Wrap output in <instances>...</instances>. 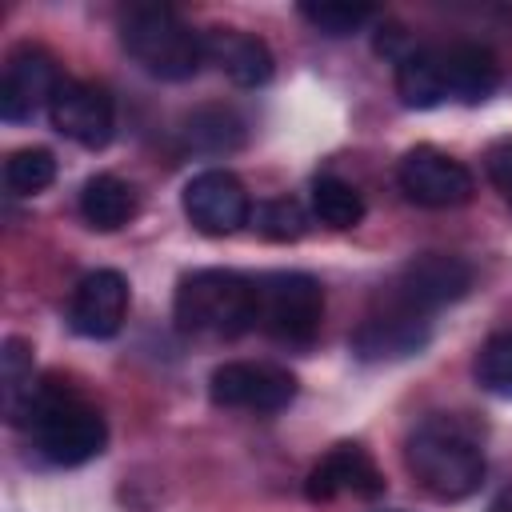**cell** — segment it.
I'll use <instances>...</instances> for the list:
<instances>
[{"label": "cell", "mask_w": 512, "mask_h": 512, "mask_svg": "<svg viewBox=\"0 0 512 512\" xmlns=\"http://www.w3.org/2000/svg\"><path fill=\"white\" fill-rule=\"evenodd\" d=\"M208 396L220 408H248V412H280L296 400V376L280 364L232 360L220 364L208 380Z\"/></svg>", "instance_id": "obj_9"}, {"label": "cell", "mask_w": 512, "mask_h": 512, "mask_svg": "<svg viewBox=\"0 0 512 512\" xmlns=\"http://www.w3.org/2000/svg\"><path fill=\"white\" fill-rule=\"evenodd\" d=\"M124 312H128V280L116 268L88 272L68 300V324L76 336H88V340L116 336L124 324Z\"/></svg>", "instance_id": "obj_15"}, {"label": "cell", "mask_w": 512, "mask_h": 512, "mask_svg": "<svg viewBox=\"0 0 512 512\" xmlns=\"http://www.w3.org/2000/svg\"><path fill=\"white\" fill-rule=\"evenodd\" d=\"M312 212L328 228H356L364 220V196L356 192V184L324 172L312 180Z\"/></svg>", "instance_id": "obj_20"}, {"label": "cell", "mask_w": 512, "mask_h": 512, "mask_svg": "<svg viewBox=\"0 0 512 512\" xmlns=\"http://www.w3.org/2000/svg\"><path fill=\"white\" fill-rule=\"evenodd\" d=\"M176 328L188 336L232 340L256 328V276L232 268H200L176 284Z\"/></svg>", "instance_id": "obj_4"}, {"label": "cell", "mask_w": 512, "mask_h": 512, "mask_svg": "<svg viewBox=\"0 0 512 512\" xmlns=\"http://www.w3.org/2000/svg\"><path fill=\"white\" fill-rule=\"evenodd\" d=\"M432 336V316H420L396 300H384L380 312H368L352 332V352L360 360H404L420 352Z\"/></svg>", "instance_id": "obj_14"}, {"label": "cell", "mask_w": 512, "mask_h": 512, "mask_svg": "<svg viewBox=\"0 0 512 512\" xmlns=\"http://www.w3.org/2000/svg\"><path fill=\"white\" fill-rule=\"evenodd\" d=\"M496 84H500L496 56L472 40L408 48L404 60H396V96L408 108H440L448 100L480 104L496 92Z\"/></svg>", "instance_id": "obj_1"}, {"label": "cell", "mask_w": 512, "mask_h": 512, "mask_svg": "<svg viewBox=\"0 0 512 512\" xmlns=\"http://www.w3.org/2000/svg\"><path fill=\"white\" fill-rule=\"evenodd\" d=\"M56 180V156L48 148H16L4 160V188L12 196H36Z\"/></svg>", "instance_id": "obj_21"}, {"label": "cell", "mask_w": 512, "mask_h": 512, "mask_svg": "<svg viewBox=\"0 0 512 512\" xmlns=\"http://www.w3.org/2000/svg\"><path fill=\"white\" fill-rule=\"evenodd\" d=\"M324 320V288L312 272H268L256 276V328L272 340L308 348Z\"/></svg>", "instance_id": "obj_6"}, {"label": "cell", "mask_w": 512, "mask_h": 512, "mask_svg": "<svg viewBox=\"0 0 512 512\" xmlns=\"http://www.w3.org/2000/svg\"><path fill=\"white\" fill-rule=\"evenodd\" d=\"M304 496L316 500V504H328V500H340V496L376 500V496H384V472L376 468V460L360 444L344 440V444L328 448L316 460V468L304 480Z\"/></svg>", "instance_id": "obj_13"}, {"label": "cell", "mask_w": 512, "mask_h": 512, "mask_svg": "<svg viewBox=\"0 0 512 512\" xmlns=\"http://www.w3.org/2000/svg\"><path fill=\"white\" fill-rule=\"evenodd\" d=\"M492 512H512V500H508V504H496Z\"/></svg>", "instance_id": "obj_26"}, {"label": "cell", "mask_w": 512, "mask_h": 512, "mask_svg": "<svg viewBox=\"0 0 512 512\" xmlns=\"http://www.w3.org/2000/svg\"><path fill=\"white\" fill-rule=\"evenodd\" d=\"M124 52L156 80H192L204 64V36L172 8L144 4L120 20Z\"/></svg>", "instance_id": "obj_5"}, {"label": "cell", "mask_w": 512, "mask_h": 512, "mask_svg": "<svg viewBox=\"0 0 512 512\" xmlns=\"http://www.w3.org/2000/svg\"><path fill=\"white\" fill-rule=\"evenodd\" d=\"M396 180H400V192L420 208H460L476 192L472 172L432 144L408 148L396 164Z\"/></svg>", "instance_id": "obj_8"}, {"label": "cell", "mask_w": 512, "mask_h": 512, "mask_svg": "<svg viewBox=\"0 0 512 512\" xmlns=\"http://www.w3.org/2000/svg\"><path fill=\"white\" fill-rule=\"evenodd\" d=\"M404 464L416 484L436 500H468L484 484V448L472 424L436 412L424 416L404 440Z\"/></svg>", "instance_id": "obj_2"}, {"label": "cell", "mask_w": 512, "mask_h": 512, "mask_svg": "<svg viewBox=\"0 0 512 512\" xmlns=\"http://www.w3.org/2000/svg\"><path fill=\"white\" fill-rule=\"evenodd\" d=\"M484 168H488V180L496 184L500 200L512 208V136H500V140L484 152Z\"/></svg>", "instance_id": "obj_25"}, {"label": "cell", "mask_w": 512, "mask_h": 512, "mask_svg": "<svg viewBox=\"0 0 512 512\" xmlns=\"http://www.w3.org/2000/svg\"><path fill=\"white\" fill-rule=\"evenodd\" d=\"M32 392H36V380H32V344L20 340V336H8L0 344V404H4V416L12 424L28 408Z\"/></svg>", "instance_id": "obj_19"}, {"label": "cell", "mask_w": 512, "mask_h": 512, "mask_svg": "<svg viewBox=\"0 0 512 512\" xmlns=\"http://www.w3.org/2000/svg\"><path fill=\"white\" fill-rule=\"evenodd\" d=\"M300 16L324 36H352L368 20H376V8H368V4H300Z\"/></svg>", "instance_id": "obj_24"}, {"label": "cell", "mask_w": 512, "mask_h": 512, "mask_svg": "<svg viewBox=\"0 0 512 512\" xmlns=\"http://www.w3.org/2000/svg\"><path fill=\"white\" fill-rule=\"evenodd\" d=\"M180 136H184V144L192 152L220 156V152H236L244 144V120L224 104H208V108H196L184 120Z\"/></svg>", "instance_id": "obj_18"}, {"label": "cell", "mask_w": 512, "mask_h": 512, "mask_svg": "<svg viewBox=\"0 0 512 512\" xmlns=\"http://www.w3.org/2000/svg\"><path fill=\"white\" fill-rule=\"evenodd\" d=\"M468 288H472V264L464 256H452V252H420V256H412L396 272L388 300H396V304H404V308H412L420 316H432L444 304L464 300Z\"/></svg>", "instance_id": "obj_7"}, {"label": "cell", "mask_w": 512, "mask_h": 512, "mask_svg": "<svg viewBox=\"0 0 512 512\" xmlns=\"http://www.w3.org/2000/svg\"><path fill=\"white\" fill-rule=\"evenodd\" d=\"M60 72H56V60L52 52H44L40 44H20L8 64H4V76H0V116L8 124H24L32 120L40 108L52 104L56 88H60Z\"/></svg>", "instance_id": "obj_10"}, {"label": "cell", "mask_w": 512, "mask_h": 512, "mask_svg": "<svg viewBox=\"0 0 512 512\" xmlns=\"http://www.w3.org/2000/svg\"><path fill=\"white\" fill-rule=\"evenodd\" d=\"M476 380L484 392L512 400V332H496L476 352Z\"/></svg>", "instance_id": "obj_22"}, {"label": "cell", "mask_w": 512, "mask_h": 512, "mask_svg": "<svg viewBox=\"0 0 512 512\" xmlns=\"http://www.w3.org/2000/svg\"><path fill=\"white\" fill-rule=\"evenodd\" d=\"M184 216L204 236H232L240 224H248L252 204L244 184L232 172L208 168L184 184Z\"/></svg>", "instance_id": "obj_12"}, {"label": "cell", "mask_w": 512, "mask_h": 512, "mask_svg": "<svg viewBox=\"0 0 512 512\" xmlns=\"http://www.w3.org/2000/svg\"><path fill=\"white\" fill-rule=\"evenodd\" d=\"M252 220H256V232H260V236L280 240V244L300 240V236H304V228H308V216H304V208H300L292 196H276V200L256 204Z\"/></svg>", "instance_id": "obj_23"}, {"label": "cell", "mask_w": 512, "mask_h": 512, "mask_svg": "<svg viewBox=\"0 0 512 512\" xmlns=\"http://www.w3.org/2000/svg\"><path fill=\"white\" fill-rule=\"evenodd\" d=\"M16 424L32 432L36 452L56 468L88 464L108 444V424L100 408L60 380H40Z\"/></svg>", "instance_id": "obj_3"}, {"label": "cell", "mask_w": 512, "mask_h": 512, "mask_svg": "<svg viewBox=\"0 0 512 512\" xmlns=\"http://www.w3.org/2000/svg\"><path fill=\"white\" fill-rule=\"evenodd\" d=\"M80 216L96 232H116L136 216V188L112 172H100L80 192Z\"/></svg>", "instance_id": "obj_17"}, {"label": "cell", "mask_w": 512, "mask_h": 512, "mask_svg": "<svg viewBox=\"0 0 512 512\" xmlns=\"http://www.w3.org/2000/svg\"><path fill=\"white\" fill-rule=\"evenodd\" d=\"M48 120L60 136L80 148H104L116 128V104L108 88L92 80H64L48 104Z\"/></svg>", "instance_id": "obj_11"}, {"label": "cell", "mask_w": 512, "mask_h": 512, "mask_svg": "<svg viewBox=\"0 0 512 512\" xmlns=\"http://www.w3.org/2000/svg\"><path fill=\"white\" fill-rule=\"evenodd\" d=\"M204 60H212L232 84L240 88H260L272 80V48L252 36V32H240V28H212L204 36Z\"/></svg>", "instance_id": "obj_16"}]
</instances>
